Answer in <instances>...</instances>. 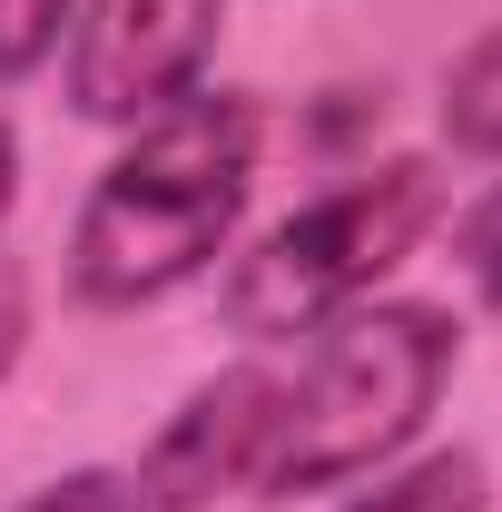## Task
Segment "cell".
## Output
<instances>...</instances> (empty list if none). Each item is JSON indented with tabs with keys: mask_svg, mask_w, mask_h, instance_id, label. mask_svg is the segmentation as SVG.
<instances>
[{
	"mask_svg": "<svg viewBox=\"0 0 502 512\" xmlns=\"http://www.w3.org/2000/svg\"><path fill=\"white\" fill-rule=\"evenodd\" d=\"M256 197V99L188 89L178 109L128 128L69 227V296L99 316H138L197 286Z\"/></svg>",
	"mask_w": 502,
	"mask_h": 512,
	"instance_id": "cell-1",
	"label": "cell"
},
{
	"mask_svg": "<svg viewBox=\"0 0 502 512\" xmlns=\"http://www.w3.org/2000/svg\"><path fill=\"white\" fill-rule=\"evenodd\" d=\"M453 365H463V325L443 306H404L394 296V306H345L335 325H315L306 365L286 375L256 493L296 503V493H335V483L394 463L424 434V414L443 404Z\"/></svg>",
	"mask_w": 502,
	"mask_h": 512,
	"instance_id": "cell-2",
	"label": "cell"
},
{
	"mask_svg": "<svg viewBox=\"0 0 502 512\" xmlns=\"http://www.w3.org/2000/svg\"><path fill=\"white\" fill-rule=\"evenodd\" d=\"M443 197H453V178H443L434 158H384L365 178L306 197L296 217H276V227L227 266V286H217L227 335H247V345H296L315 325H335L345 306H365L384 276L443 227Z\"/></svg>",
	"mask_w": 502,
	"mask_h": 512,
	"instance_id": "cell-3",
	"label": "cell"
},
{
	"mask_svg": "<svg viewBox=\"0 0 502 512\" xmlns=\"http://www.w3.org/2000/svg\"><path fill=\"white\" fill-rule=\"evenodd\" d=\"M217 30H227V0H89L69 20V109L99 128L178 109L207 79Z\"/></svg>",
	"mask_w": 502,
	"mask_h": 512,
	"instance_id": "cell-4",
	"label": "cell"
},
{
	"mask_svg": "<svg viewBox=\"0 0 502 512\" xmlns=\"http://www.w3.org/2000/svg\"><path fill=\"white\" fill-rule=\"evenodd\" d=\"M276 404H286V375H276V365H227V375H207L188 404L148 434L138 473H128L138 503L148 512H207L217 493H256Z\"/></svg>",
	"mask_w": 502,
	"mask_h": 512,
	"instance_id": "cell-5",
	"label": "cell"
},
{
	"mask_svg": "<svg viewBox=\"0 0 502 512\" xmlns=\"http://www.w3.org/2000/svg\"><path fill=\"white\" fill-rule=\"evenodd\" d=\"M345 512H493V473H483V453H424V463H404V473H384L375 493H355Z\"/></svg>",
	"mask_w": 502,
	"mask_h": 512,
	"instance_id": "cell-6",
	"label": "cell"
},
{
	"mask_svg": "<svg viewBox=\"0 0 502 512\" xmlns=\"http://www.w3.org/2000/svg\"><path fill=\"white\" fill-rule=\"evenodd\" d=\"M443 138L463 158H502V30H483L443 69Z\"/></svg>",
	"mask_w": 502,
	"mask_h": 512,
	"instance_id": "cell-7",
	"label": "cell"
},
{
	"mask_svg": "<svg viewBox=\"0 0 502 512\" xmlns=\"http://www.w3.org/2000/svg\"><path fill=\"white\" fill-rule=\"evenodd\" d=\"M69 20H79V0H0V89L50 60Z\"/></svg>",
	"mask_w": 502,
	"mask_h": 512,
	"instance_id": "cell-8",
	"label": "cell"
},
{
	"mask_svg": "<svg viewBox=\"0 0 502 512\" xmlns=\"http://www.w3.org/2000/svg\"><path fill=\"white\" fill-rule=\"evenodd\" d=\"M453 266L473 276V296H483V306H502V178L453 217Z\"/></svg>",
	"mask_w": 502,
	"mask_h": 512,
	"instance_id": "cell-9",
	"label": "cell"
},
{
	"mask_svg": "<svg viewBox=\"0 0 502 512\" xmlns=\"http://www.w3.org/2000/svg\"><path fill=\"white\" fill-rule=\"evenodd\" d=\"M10 512H148V503H138V483H128V473H109V463H79V473L40 483L30 503H10Z\"/></svg>",
	"mask_w": 502,
	"mask_h": 512,
	"instance_id": "cell-10",
	"label": "cell"
},
{
	"mask_svg": "<svg viewBox=\"0 0 502 512\" xmlns=\"http://www.w3.org/2000/svg\"><path fill=\"white\" fill-rule=\"evenodd\" d=\"M20 345H30V276L0 256V384H10V365H20Z\"/></svg>",
	"mask_w": 502,
	"mask_h": 512,
	"instance_id": "cell-11",
	"label": "cell"
},
{
	"mask_svg": "<svg viewBox=\"0 0 502 512\" xmlns=\"http://www.w3.org/2000/svg\"><path fill=\"white\" fill-rule=\"evenodd\" d=\"M10 197H20V138H10V119H0V227H10Z\"/></svg>",
	"mask_w": 502,
	"mask_h": 512,
	"instance_id": "cell-12",
	"label": "cell"
}]
</instances>
